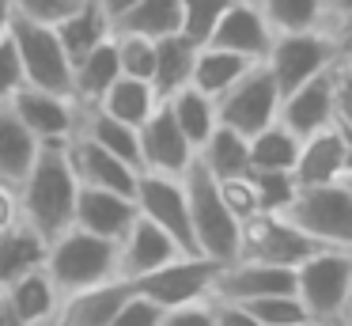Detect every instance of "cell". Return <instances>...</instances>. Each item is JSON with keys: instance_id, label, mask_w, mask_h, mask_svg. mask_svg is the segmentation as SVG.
Masks as SVG:
<instances>
[{"instance_id": "4316f807", "label": "cell", "mask_w": 352, "mask_h": 326, "mask_svg": "<svg viewBox=\"0 0 352 326\" xmlns=\"http://www.w3.org/2000/svg\"><path fill=\"white\" fill-rule=\"evenodd\" d=\"M254 61L239 57V53H228V50H216V45H197V57H193V72H190V88H197L201 95L216 99L239 80V76L250 68Z\"/></svg>"}, {"instance_id": "d590c367", "label": "cell", "mask_w": 352, "mask_h": 326, "mask_svg": "<svg viewBox=\"0 0 352 326\" xmlns=\"http://www.w3.org/2000/svg\"><path fill=\"white\" fill-rule=\"evenodd\" d=\"M114 50H118V65H122V76H133V80H148V83H152L155 38L133 34V30H114Z\"/></svg>"}, {"instance_id": "7bdbcfd3", "label": "cell", "mask_w": 352, "mask_h": 326, "mask_svg": "<svg viewBox=\"0 0 352 326\" xmlns=\"http://www.w3.org/2000/svg\"><path fill=\"white\" fill-rule=\"evenodd\" d=\"M23 65H19V53H16V42L12 34L0 38V103H8L19 88H23Z\"/></svg>"}, {"instance_id": "7dc6e473", "label": "cell", "mask_w": 352, "mask_h": 326, "mask_svg": "<svg viewBox=\"0 0 352 326\" xmlns=\"http://www.w3.org/2000/svg\"><path fill=\"white\" fill-rule=\"evenodd\" d=\"M19 220V205H16V190L12 186H4V182H0V232H4V227H12Z\"/></svg>"}, {"instance_id": "816d5d0a", "label": "cell", "mask_w": 352, "mask_h": 326, "mask_svg": "<svg viewBox=\"0 0 352 326\" xmlns=\"http://www.w3.org/2000/svg\"><path fill=\"white\" fill-rule=\"evenodd\" d=\"M337 326H352V281H349V296H344V307H341V323Z\"/></svg>"}, {"instance_id": "52a82bcc", "label": "cell", "mask_w": 352, "mask_h": 326, "mask_svg": "<svg viewBox=\"0 0 352 326\" xmlns=\"http://www.w3.org/2000/svg\"><path fill=\"white\" fill-rule=\"evenodd\" d=\"M8 34H12V42H16L27 88H42V91L69 95L72 65H69V57H65L61 42H57V30L50 27V23H34V19H23V15H12Z\"/></svg>"}, {"instance_id": "bcb514c9", "label": "cell", "mask_w": 352, "mask_h": 326, "mask_svg": "<svg viewBox=\"0 0 352 326\" xmlns=\"http://www.w3.org/2000/svg\"><path fill=\"white\" fill-rule=\"evenodd\" d=\"M318 30H326L333 42L344 34V30H352V0H322Z\"/></svg>"}, {"instance_id": "d4e9b609", "label": "cell", "mask_w": 352, "mask_h": 326, "mask_svg": "<svg viewBox=\"0 0 352 326\" xmlns=\"http://www.w3.org/2000/svg\"><path fill=\"white\" fill-rule=\"evenodd\" d=\"M163 99L155 95V88L148 80H133V76H118L114 83H110L107 91H102V99L95 103V110L110 114V118L125 121V125L140 129L148 121V114L160 106Z\"/></svg>"}, {"instance_id": "8fae6325", "label": "cell", "mask_w": 352, "mask_h": 326, "mask_svg": "<svg viewBox=\"0 0 352 326\" xmlns=\"http://www.w3.org/2000/svg\"><path fill=\"white\" fill-rule=\"evenodd\" d=\"M311 250H314V243L307 239L292 220H284L280 212H258V216H250L243 224V232H239V254L235 258L296 269Z\"/></svg>"}, {"instance_id": "f1b7e54d", "label": "cell", "mask_w": 352, "mask_h": 326, "mask_svg": "<svg viewBox=\"0 0 352 326\" xmlns=\"http://www.w3.org/2000/svg\"><path fill=\"white\" fill-rule=\"evenodd\" d=\"M163 106L170 110L175 125L186 133V141L193 144V152H197L201 144H205V136L216 129V103L208 95H201L197 88H190V83L170 91V95L163 99Z\"/></svg>"}, {"instance_id": "74e56055", "label": "cell", "mask_w": 352, "mask_h": 326, "mask_svg": "<svg viewBox=\"0 0 352 326\" xmlns=\"http://www.w3.org/2000/svg\"><path fill=\"white\" fill-rule=\"evenodd\" d=\"M254 194H258V209L261 212H284L296 197V179L288 171H246Z\"/></svg>"}, {"instance_id": "ee69618b", "label": "cell", "mask_w": 352, "mask_h": 326, "mask_svg": "<svg viewBox=\"0 0 352 326\" xmlns=\"http://www.w3.org/2000/svg\"><path fill=\"white\" fill-rule=\"evenodd\" d=\"M110 326H160V307L129 288V296H125V303L118 307V315L110 318Z\"/></svg>"}, {"instance_id": "d6986e66", "label": "cell", "mask_w": 352, "mask_h": 326, "mask_svg": "<svg viewBox=\"0 0 352 326\" xmlns=\"http://www.w3.org/2000/svg\"><path fill=\"white\" fill-rule=\"evenodd\" d=\"M137 220V205L129 194H114V190H91L80 186L76 194V209H72V227L87 235H99V239L118 243L129 224Z\"/></svg>"}, {"instance_id": "8d00e7d4", "label": "cell", "mask_w": 352, "mask_h": 326, "mask_svg": "<svg viewBox=\"0 0 352 326\" xmlns=\"http://www.w3.org/2000/svg\"><path fill=\"white\" fill-rule=\"evenodd\" d=\"M239 307H246L261 326H314L307 307L296 300V292L265 296V300H250V303H239Z\"/></svg>"}, {"instance_id": "83f0119b", "label": "cell", "mask_w": 352, "mask_h": 326, "mask_svg": "<svg viewBox=\"0 0 352 326\" xmlns=\"http://www.w3.org/2000/svg\"><path fill=\"white\" fill-rule=\"evenodd\" d=\"M34 152H38V141L19 125L8 103H0V182L16 190L19 179L31 171Z\"/></svg>"}, {"instance_id": "f907efd6", "label": "cell", "mask_w": 352, "mask_h": 326, "mask_svg": "<svg viewBox=\"0 0 352 326\" xmlns=\"http://www.w3.org/2000/svg\"><path fill=\"white\" fill-rule=\"evenodd\" d=\"M344 133V179H352V129H341Z\"/></svg>"}, {"instance_id": "681fc988", "label": "cell", "mask_w": 352, "mask_h": 326, "mask_svg": "<svg viewBox=\"0 0 352 326\" xmlns=\"http://www.w3.org/2000/svg\"><path fill=\"white\" fill-rule=\"evenodd\" d=\"M337 65L352 68V30H344V34L337 38Z\"/></svg>"}, {"instance_id": "603a6c76", "label": "cell", "mask_w": 352, "mask_h": 326, "mask_svg": "<svg viewBox=\"0 0 352 326\" xmlns=\"http://www.w3.org/2000/svg\"><path fill=\"white\" fill-rule=\"evenodd\" d=\"M122 76V65H118V50H114V34L107 42H99L91 53L72 65V83H69V95L76 106H95L102 99V91Z\"/></svg>"}, {"instance_id": "277c9868", "label": "cell", "mask_w": 352, "mask_h": 326, "mask_svg": "<svg viewBox=\"0 0 352 326\" xmlns=\"http://www.w3.org/2000/svg\"><path fill=\"white\" fill-rule=\"evenodd\" d=\"M296 277V300L307 307L314 326H337L341 307L352 281V250L314 247L303 262L292 269Z\"/></svg>"}, {"instance_id": "4fadbf2b", "label": "cell", "mask_w": 352, "mask_h": 326, "mask_svg": "<svg viewBox=\"0 0 352 326\" xmlns=\"http://www.w3.org/2000/svg\"><path fill=\"white\" fill-rule=\"evenodd\" d=\"M280 292H296L292 269L235 258V262L220 265L208 300H216V303H250V300H265V296H280Z\"/></svg>"}, {"instance_id": "f35d334b", "label": "cell", "mask_w": 352, "mask_h": 326, "mask_svg": "<svg viewBox=\"0 0 352 326\" xmlns=\"http://www.w3.org/2000/svg\"><path fill=\"white\" fill-rule=\"evenodd\" d=\"M231 0H178V12H182V34L190 38L193 45H205L208 34H212L216 19L223 15Z\"/></svg>"}, {"instance_id": "30bf717a", "label": "cell", "mask_w": 352, "mask_h": 326, "mask_svg": "<svg viewBox=\"0 0 352 326\" xmlns=\"http://www.w3.org/2000/svg\"><path fill=\"white\" fill-rule=\"evenodd\" d=\"M133 205L144 220H152L160 232H167L186 254H193V232H190V205H186L182 174H160L140 171L133 186Z\"/></svg>"}, {"instance_id": "d6a6232c", "label": "cell", "mask_w": 352, "mask_h": 326, "mask_svg": "<svg viewBox=\"0 0 352 326\" xmlns=\"http://www.w3.org/2000/svg\"><path fill=\"white\" fill-rule=\"evenodd\" d=\"M42 258H46V243H42L23 220L4 227V232H0V288L8 285L12 277H19V273L42 265Z\"/></svg>"}, {"instance_id": "ba28073f", "label": "cell", "mask_w": 352, "mask_h": 326, "mask_svg": "<svg viewBox=\"0 0 352 326\" xmlns=\"http://www.w3.org/2000/svg\"><path fill=\"white\" fill-rule=\"evenodd\" d=\"M276 106H280V91H276L269 68L258 61L216 99V125H228L235 133L250 136L265 129L269 121H276Z\"/></svg>"}, {"instance_id": "1f68e13d", "label": "cell", "mask_w": 352, "mask_h": 326, "mask_svg": "<svg viewBox=\"0 0 352 326\" xmlns=\"http://www.w3.org/2000/svg\"><path fill=\"white\" fill-rule=\"evenodd\" d=\"M299 136L288 133L280 121H269L265 129L246 136V156H250V171H288L296 163Z\"/></svg>"}, {"instance_id": "cb8c5ba5", "label": "cell", "mask_w": 352, "mask_h": 326, "mask_svg": "<svg viewBox=\"0 0 352 326\" xmlns=\"http://www.w3.org/2000/svg\"><path fill=\"white\" fill-rule=\"evenodd\" d=\"M54 30H57V42H61L69 65H76L84 53H91L99 42H107V38L114 34L110 19L102 15V8L95 4V0H87L84 8H76V12L65 15L61 23H54Z\"/></svg>"}, {"instance_id": "6da1fadb", "label": "cell", "mask_w": 352, "mask_h": 326, "mask_svg": "<svg viewBox=\"0 0 352 326\" xmlns=\"http://www.w3.org/2000/svg\"><path fill=\"white\" fill-rule=\"evenodd\" d=\"M80 182L69 167L65 141H42L34 152L31 171L16 186L19 220L38 235L42 243L57 239L65 227H72V209H76Z\"/></svg>"}, {"instance_id": "b9f144b4", "label": "cell", "mask_w": 352, "mask_h": 326, "mask_svg": "<svg viewBox=\"0 0 352 326\" xmlns=\"http://www.w3.org/2000/svg\"><path fill=\"white\" fill-rule=\"evenodd\" d=\"M160 326H216L212 300H190L160 311Z\"/></svg>"}, {"instance_id": "7c38bea8", "label": "cell", "mask_w": 352, "mask_h": 326, "mask_svg": "<svg viewBox=\"0 0 352 326\" xmlns=\"http://www.w3.org/2000/svg\"><path fill=\"white\" fill-rule=\"evenodd\" d=\"M12 114L19 118V125L34 136V141H69L76 133L80 121V106L69 95H57V91H42V88H19L8 99Z\"/></svg>"}, {"instance_id": "44dd1931", "label": "cell", "mask_w": 352, "mask_h": 326, "mask_svg": "<svg viewBox=\"0 0 352 326\" xmlns=\"http://www.w3.org/2000/svg\"><path fill=\"white\" fill-rule=\"evenodd\" d=\"M296 186H326V182L344 179V133L341 125H326L318 133L303 136L292 163Z\"/></svg>"}, {"instance_id": "ffe728a7", "label": "cell", "mask_w": 352, "mask_h": 326, "mask_svg": "<svg viewBox=\"0 0 352 326\" xmlns=\"http://www.w3.org/2000/svg\"><path fill=\"white\" fill-rule=\"evenodd\" d=\"M0 300H4L12 326H46L54 318L57 303H61V292L54 288L50 273L42 265H34V269L19 273L0 288Z\"/></svg>"}, {"instance_id": "60d3db41", "label": "cell", "mask_w": 352, "mask_h": 326, "mask_svg": "<svg viewBox=\"0 0 352 326\" xmlns=\"http://www.w3.org/2000/svg\"><path fill=\"white\" fill-rule=\"evenodd\" d=\"M12 4V15H23V19H34V23H61L65 15H72L76 8H84L87 0H8Z\"/></svg>"}, {"instance_id": "e575fe53", "label": "cell", "mask_w": 352, "mask_h": 326, "mask_svg": "<svg viewBox=\"0 0 352 326\" xmlns=\"http://www.w3.org/2000/svg\"><path fill=\"white\" fill-rule=\"evenodd\" d=\"M250 4L273 27V34L311 30V27H318V15H322V0H250Z\"/></svg>"}, {"instance_id": "f6af8a7d", "label": "cell", "mask_w": 352, "mask_h": 326, "mask_svg": "<svg viewBox=\"0 0 352 326\" xmlns=\"http://www.w3.org/2000/svg\"><path fill=\"white\" fill-rule=\"evenodd\" d=\"M333 125L352 129V68L333 65Z\"/></svg>"}, {"instance_id": "e0dca14e", "label": "cell", "mask_w": 352, "mask_h": 326, "mask_svg": "<svg viewBox=\"0 0 352 326\" xmlns=\"http://www.w3.org/2000/svg\"><path fill=\"white\" fill-rule=\"evenodd\" d=\"M276 121L288 133H296L299 141L326 125H333V68L307 83H299V88L284 91L280 106H276Z\"/></svg>"}, {"instance_id": "5bb4252c", "label": "cell", "mask_w": 352, "mask_h": 326, "mask_svg": "<svg viewBox=\"0 0 352 326\" xmlns=\"http://www.w3.org/2000/svg\"><path fill=\"white\" fill-rule=\"evenodd\" d=\"M114 250H118V254H114L118 281H137V277H144V273L167 265L170 258L186 254V250L178 247L167 232H160V227H155L152 220H144L140 212H137V220L129 224V232L114 243Z\"/></svg>"}, {"instance_id": "ac0fdd59", "label": "cell", "mask_w": 352, "mask_h": 326, "mask_svg": "<svg viewBox=\"0 0 352 326\" xmlns=\"http://www.w3.org/2000/svg\"><path fill=\"white\" fill-rule=\"evenodd\" d=\"M65 152H69V167L76 174L80 186H91V190H114V194H129L137 186V174L129 163H122L118 156H110L107 148H99L95 141H87L84 133H72L65 141Z\"/></svg>"}, {"instance_id": "8992f818", "label": "cell", "mask_w": 352, "mask_h": 326, "mask_svg": "<svg viewBox=\"0 0 352 326\" xmlns=\"http://www.w3.org/2000/svg\"><path fill=\"white\" fill-rule=\"evenodd\" d=\"M261 65L269 68L276 91L284 95V91H292V88H299V83L314 80V76L329 72V68L337 65V42L318 27L284 30V34H273V45H269Z\"/></svg>"}, {"instance_id": "3957f363", "label": "cell", "mask_w": 352, "mask_h": 326, "mask_svg": "<svg viewBox=\"0 0 352 326\" xmlns=\"http://www.w3.org/2000/svg\"><path fill=\"white\" fill-rule=\"evenodd\" d=\"M114 243L99 239V235H87L80 227H65L57 239L46 243V258H42V269L50 273L54 288L61 296L84 292V288L107 285L118 281L114 273Z\"/></svg>"}, {"instance_id": "7a4b0ae2", "label": "cell", "mask_w": 352, "mask_h": 326, "mask_svg": "<svg viewBox=\"0 0 352 326\" xmlns=\"http://www.w3.org/2000/svg\"><path fill=\"white\" fill-rule=\"evenodd\" d=\"M182 186H186V205H190V232H193V254L212 258V262H235L239 254V224L228 212V205L220 201L216 179L205 167L193 159L182 171Z\"/></svg>"}, {"instance_id": "c3c4849f", "label": "cell", "mask_w": 352, "mask_h": 326, "mask_svg": "<svg viewBox=\"0 0 352 326\" xmlns=\"http://www.w3.org/2000/svg\"><path fill=\"white\" fill-rule=\"evenodd\" d=\"M95 4L102 8V15H107V19H110V27H114V23L122 19V15L129 12V8L137 4V0H95Z\"/></svg>"}, {"instance_id": "5b68a950", "label": "cell", "mask_w": 352, "mask_h": 326, "mask_svg": "<svg viewBox=\"0 0 352 326\" xmlns=\"http://www.w3.org/2000/svg\"><path fill=\"white\" fill-rule=\"evenodd\" d=\"M280 216L292 220L314 247L352 250V190L344 179L326 186H299Z\"/></svg>"}, {"instance_id": "2e32d148", "label": "cell", "mask_w": 352, "mask_h": 326, "mask_svg": "<svg viewBox=\"0 0 352 326\" xmlns=\"http://www.w3.org/2000/svg\"><path fill=\"white\" fill-rule=\"evenodd\" d=\"M205 45H216V50L239 53L246 61H265L269 45H273V27L261 19V12L250 4V0H231L223 8V15L216 19L212 34H208Z\"/></svg>"}, {"instance_id": "836d02e7", "label": "cell", "mask_w": 352, "mask_h": 326, "mask_svg": "<svg viewBox=\"0 0 352 326\" xmlns=\"http://www.w3.org/2000/svg\"><path fill=\"white\" fill-rule=\"evenodd\" d=\"M114 30H133V34H144V38L178 34V30H182L178 0H137V4L114 23Z\"/></svg>"}, {"instance_id": "7402d4cb", "label": "cell", "mask_w": 352, "mask_h": 326, "mask_svg": "<svg viewBox=\"0 0 352 326\" xmlns=\"http://www.w3.org/2000/svg\"><path fill=\"white\" fill-rule=\"evenodd\" d=\"M129 296V281H107V285L84 288V292L61 296L54 318L46 326H110L118 307Z\"/></svg>"}, {"instance_id": "ab89813d", "label": "cell", "mask_w": 352, "mask_h": 326, "mask_svg": "<svg viewBox=\"0 0 352 326\" xmlns=\"http://www.w3.org/2000/svg\"><path fill=\"white\" fill-rule=\"evenodd\" d=\"M216 190H220V201L228 205V212L239 220V224H246L250 216H258V212H261L258 209V194H254L246 171L235 174V179H220V182H216Z\"/></svg>"}, {"instance_id": "db71d44e", "label": "cell", "mask_w": 352, "mask_h": 326, "mask_svg": "<svg viewBox=\"0 0 352 326\" xmlns=\"http://www.w3.org/2000/svg\"><path fill=\"white\" fill-rule=\"evenodd\" d=\"M344 186H349V190H352V179H344Z\"/></svg>"}, {"instance_id": "4dcf8cb0", "label": "cell", "mask_w": 352, "mask_h": 326, "mask_svg": "<svg viewBox=\"0 0 352 326\" xmlns=\"http://www.w3.org/2000/svg\"><path fill=\"white\" fill-rule=\"evenodd\" d=\"M197 159L216 182L220 179H235V174L250 171V156H246V136L235 133L228 125H216L212 133L205 136V144L197 148Z\"/></svg>"}, {"instance_id": "9c48e42d", "label": "cell", "mask_w": 352, "mask_h": 326, "mask_svg": "<svg viewBox=\"0 0 352 326\" xmlns=\"http://www.w3.org/2000/svg\"><path fill=\"white\" fill-rule=\"evenodd\" d=\"M216 273H220V262H212V258L178 254V258H170L167 265H160V269L129 281V288L163 311V307H175V303L208 300Z\"/></svg>"}, {"instance_id": "484cf974", "label": "cell", "mask_w": 352, "mask_h": 326, "mask_svg": "<svg viewBox=\"0 0 352 326\" xmlns=\"http://www.w3.org/2000/svg\"><path fill=\"white\" fill-rule=\"evenodd\" d=\"M76 133H84L87 141H95L99 148H107L110 156H118L122 163H129L133 171H140V144H137V129L133 125H125V121L95 110V106H80Z\"/></svg>"}, {"instance_id": "f546056e", "label": "cell", "mask_w": 352, "mask_h": 326, "mask_svg": "<svg viewBox=\"0 0 352 326\" xmlns=\"http://www.w3.org/2000/svg\"><path fill=\"white\" fill-rule=\"evenodd\" d=\"M193 57H197V45L178 30V34L155 38V68H152V88L160 99H167L175 88L190 83L193 72Z\"/></svg>"}, {"instance_id": "9a60e30c", "label": "cell", "mask_w": 352, "mask_h": 326, "mask_svg": "<svg viewBox=\"0 0 352 326\" xmlns=\"http://www.w3.org/2000/svg\"><path fill=\"white\" fill-rule=\"evenodd\" d=\"M140 144V171H160V174H182L193 163V144L186 141V133L175 125L167 106H155L148 114V121L137 129Z\"/></svg>"}, {"instance_id": "f5cc1de1", "label": "cell", "mask_w": 352, "mask_h": 326, "mask_svg": "<svg viewBox=\"0 0 352 326\" xmlns=\"http://www.w3.org/2000/svg\"><path fill=\"white\" fill-rule=\"evenodd\" d=\"M0 326H12L8 323V311H4V300H0Z\"/></svg>"}]
</instances>
